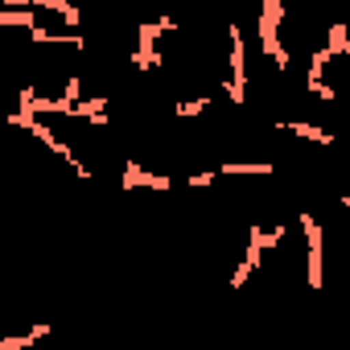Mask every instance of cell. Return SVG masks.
Segmentation results:
<instances>
[{
    "mask_svg": "<svg viewBox=\"0 0 350 350\" xmlns=\"http://www.w3.org/2000/svg\"><path fill=\"white\" fill-rule=\"evenodd\" d=\"M301 231H305V243H309V256H305V268H309V288L317 293L325 284V272H321V227L313 215H301Z\"/></svg>",
    "mask_w": 350,
    "mask_h": 350,
    "instance_id": "3957f363",
    "label": "cell"
},
{
    "mask_svg": "<svg viewBox=\"0 0 350 350\" xmlns=\"http://www.w3.org/2000/svg\"><path fill=\"white\" fill-rule=\"evenodd\" d=\"M206 107H211V99H202V95H198V99H182V103H173V116H178V120H190V116H202Z\"/></svg>",
    "mask_w": 350,
    "mask_h": 350,
    "instance_id": "8992f818",
    "label": "cell"
},
{
    "mask_svg": "<svg viewBox=\"0 0 350 350\" xmlns=\"http://www.w3.org/2000/svg\"><path fill=\"white\" fill-rule=\"evenodd\" d=\"M276 128L293 132L297 140H313V144H334V132H325V128H317V124H309V120H276Z\"/></svg>",
    "mask_w": 350,
    "mask_h": 350,
    "instance_id": "277c9868",
    "label": "cell"
},
{
    "mask_svg": "<svg viewBox=\"0 0 350 350\" xmlns=\"http://www.w3.org/2000/svg\"><path fill=\"white\" fill-rule=\"evenodd\" d=\"M280 17H284L280 0H264V9H260V46H264V54L284 70V66H288V54H284V46H280Z\"/></svg>",
    "mask_w": 350,
    "mask_h": 350,
    "instance_id": "6da1fadb",
    "label": "cell"
},
{
    "mask_svg": "<svg viewBox=\"0 0 350 350\" xmlns=\"http://www.w3.org/2000/svg\"><path fill=\"white\" fill-rule=\"evenodd\" d=\"M227 42H231V79H227V95H231V103H247V54H243V33H239V25L227 29Z\"/></svg>",
    "mask_w": 350,
    "mask_h": 350,
    "instance_id": "7a4b0ae2",
    "label": "cell"
},
{
    "mask_svg": "<svg viewBox=\"0 0 350 350\" xmlns=\"http://www.w3.org/2000/svg\"><path fill=\"white\" fill-rule=\"evenodd\" d=\"M50 329H54V325H33L29 334H17V338H0V350H25V346H33V342L50 338Z\"/></svg>",
    "mask_w": 350,
    "mask_h": 350,
    "instance_id": "5b68a950",
    "label": "cell"
}]
</instances>
